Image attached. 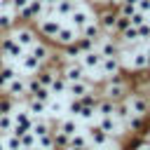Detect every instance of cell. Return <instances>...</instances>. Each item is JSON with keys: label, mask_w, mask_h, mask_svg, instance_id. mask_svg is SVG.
I'll use <instances>...</instances> for the list:
<instances>
[{"label": "cell", "mask_w": 150, "mask_h": 150, "mask_svg": "<svg viewBox=\"0 0 150 150\" xmlns=\"http://www.w3.org/2000/svg\"><path fill=\"white\" fill-rule=\"evenodd\" d=\"M0 150H5V143H2V138H0Z\"/></svg>", "instance_id": "91938a15"}, {"label": "cell", "mask_w": 150, "mask_h": 150, "mask_svg": "<svg viewBox=\"0 0 150 150\" xmlns=\"http://www.w3.org/2000/svg\"><path fill=\"white\" fill-rule=\"evenodd\" d=\"M96 115V108L94 105H82V110H80V115L77 117H84V120H91Z\"/></svg>", "instance_id": "681fc988"}, {"label": "cell", "mask_w": 150, "mask_h": 150, "mask_svg": "<svg viewBox=\"0 0 150 150\" xmlns=\"http://www.w3.org/2000/svg\"><path fill=\"white\" fill-rule=\"evenodd\" d=\"M75 40H77V30H75L73 26H61V28H59V33L54 35V42H56V45H61V47L73 45Z\"/></svg>", "instance_id": "9a60e30c"}, {"label": "cell", "mask_w": 150, "mask_h": 150, "mask_svg": "<svg viewBox=\"0 0 150 150\" xmlns=\"http://www.w3.org/2000/svg\"><path fill=\"white\" fill-rule=\"evenodd\" d=\"M89 91H94V82L87 80V77L75 80V82H68V89H66V94H70L73 98H80V96H84Z\"/></svg>", "instance_id": "8fae6325"}, {"label": "cell", "mask_w": 150, "mask_h": 150, "mask_svg": "<svg viewBox=\"0 0 150 150\" xmlns=\"http://www.w3.org/2000/svg\"><path fill=\"white\" fill-rule=\"evenodd\" d=\"M77 35H82V38H91V40H98V38H101V28H98L96 19H89V21L77 30Z\"/></svg>", "instance_id": "d6986e66"}, {"label": "cell", "mask_w": 150, "mask_h": 150, "mask_svg": "<svg viewBox=\"0 0 150 150\" xmlns=\"http://www.w3.org/2000/svg\"><path fill=\"white\" fill-rule=\"evenodd\" d=\"M54 75H56V70H52V68L42 66V68L35 73V80H38L42 87H49V84H52V80H54Z\"/></svg>", "instance_id": "83f0119b"}, {"label": "cell", "mask_w": 150, "mask_h": 150, "mask_svg": "<svg viewBox=\"0 0 150 150\" xmlns=\"http://www.w3.org/2000/svg\"><path fill=\"white\" fill-rule=\"evenodd\" d=\"M80 101H82V105H96V101H98V94H94V91H89V94H84V96H80Z\"/></svg>", "instance_id": "c3c4849f"}, {"label": "cell", "mask_w": 150, "mask_h": 150, "mask_svg": "<svg viewBox=\"0 0 150 150\" xmlns=\"http://www.w3.org/2000/svg\"><path fill=\"white\" fill-rule=\"evenodd\" d=\"M19 66H21V70H23L26 75H35V73L42 68V63H40L30 52H23V54L19 56Z\"/></svg>", "instance_id": "7c38bea8"}, {"label": "cell", "mask_w": 150, "mask_h": 150, "mask_svg": "<svg viewBox=\"0 0 150 150\" xmlns=\"http://www.w3.org/2000/svg\"><path fill=\"white\" fill-rule=\"evenodd\" d=\"M129 115H131V110H129V103H127V98H122V101H115V110H112V117H115L117 122H124Z\"/></svg>", "instance_id": "d4e9b609"}, {"label": "cell", "mask_w": 150, "mask_h": 150, "mask_svg": "<svg viewBox=\"0 0 150 150\" xmlns=\"http://www.w3.org/2000/svg\"><path fill=\"white\" fill-rule=\"evenodd\" d=\"M77 2H80V0H77Z\"/></svg>", "instance_id": "6125c7cd"}, {"label": "cell", "mask_w": 150, "mask_h": 150, "mask_svg": "<svg viewBox=\"0 0 150 150\" xmlns=\"http://www.w3.org/2000/svg\"><path fill=\"white\" fill-rule=\"evenodd\" d=\"M108 2H110V7H117L120 5V0H108Z\"/></svg>", "instance_id": "9f6ffc18"}, {"label": "cell", "mask_w": 150, "mask_h": 150, "mask_svg": "<svg viewBox=\"0 0 150 150\" xmlns=\"http://www.w3.org/2000/svg\"><path fill=\"white\" fill-rule=\"evenodd\" d=\"M35 21H38V30H35V33H40L42 38H49V40H54V35L59 33V28L63 26L61 19L54 16V14H52V16H40V19H35Z\"/></svg>", "instance_id": "7a4b0ae2"}, {"label": "cell", "mask_w": 150, "mask_h": 150, "mask_svg": "<svg viewBox=\"0 0 150 150\" xmlns=\"http://www.w3.org/2000/svg\"><path fill=\"white\" fill-rule=\"evenodd\" d=\"M120 35V42L122 45H136V42H141L138 40V33H136V26H127L122 33H117Z\"/></svg>", "instance_id": "4316f807"}, {"label": "cell", "mask_w": 150, "mask_h": 150, "mask_svg": "<svg viewBox=\"0 0 150 150\" xmlns=\"http://www.w3.org/2000/svg\"><path fill=\"white\" fill-rule=\"evenodd\" d=\"M40 150H56V148H40Z\"/></svg>", "instance_id": "94428289"}, {"label": "cell", "mask_w": 150, "mask_h": 150, "mask_svg": "<svg viewBox=\"0 0 150 150\" xmlns=\"http://www.w3.org/2000/svg\"><path fill=\"white\" fill-rule=\"evenodd\" d=\"M14 75H16V68H12V66H0V89H2Z\"/></svg>", "instance_id": "8d00e7d4"}, {"label": "cell", "mask_w": 150, "mask_h": 150, "mask_svg": "<svg viewBox=\"0 0 150 150\" xmlns=\"http://www.w3.org/2000/svg\"><path fill=\"white\" fill-rule=\"evenodd\" d=\"M2 91H5L9 98H14V101L26 98V80H23V77H19V75H14V77L2 87Z\"/></svg>", "instance_id": "ba28073f"}, {"label": "cell", "mask_w": 150, "mask_h": 150, "mask_svg": "<svg viewBox=\"0 0 150 150\" xmlns=\"http://www.w3.org/2000/svg\"><path fill=\"white\" fill-rule=\"evenodd\" d=\"M12 122H14V124H21V127H26V129L30 131L33 115H30L28 110H14V112H12Z\"/></svg>", "instance_id": "484cf974"}, {"label": "cell", "mask_w": 150, "mask_h": 150, "mask_svg": "<svg viewBox=\"0 0 150 150\" xmlns=\"http://www.w3.org/2000/svg\"><path fill=\"white\" fill-rule=\"evenodd\" d=\"M80 110H82V101L70 96V103H68V112H70L73 117H77V115H80Z\"/></svg>", "instance_id": "bcb514c9"}, {"label": "cell", "mask_w": 150, "mask_h": 150, "mask_svg": "<svg viewBox=\"0 0 150 150\" xmlns=\"http://www.w3.org/2000/svg\"><path fill=\"white\" fill-rule=\"evenodd\" d=\"M131 70H145V52H134L131 61H129Z\"/></svg>", "instance_id": "4dcf8cb0"}, {"label": "cell", "mask_w": 150, "mask_h": 150, "mask_svg": "<svg viewBox=\"0 0 150 150\" xmlns=\"http://www.w3.org/2000/svg\"><path fill=\"white\" fill-rule=\"evenodd\" d=\"M136 9L143 12V14H150V0H138L136 2Z\"/></svg>", "instance_id": "816d5d0a"}, {"label": "cell", "mask_w": 150, "mask_h": 150, "mask_svg": "<svg viewBox=\"0 0 150 150\" xmlns=\"http://www.w3.org/2000/svg\"><path fill=\"white\" fill-rule=\"evenodd\" d=\"M127 103H129L131 115L145 117V115L150 112V98H148L145 94H131V96H127Z\"/></svg>", "instance_id": "8992f818"}, {"label": "cell", "mask_w": 150, "mask_h": 150, "mask_svg": "<svg viewBox=\"0 0 150 150\" xmlns=\"http://www.w3.org/2000/svg\"><path fill=\"white\" fill-rule=\"evenodd\" d=\"M26 49L12 38V33H5L0 38V56H9V59H19Z\"/></svg>", "instance_id": "277c9868"}, {"label": "cell", "mask_w": 150, "mask_h": 150, "mask_svg": "<svg viewBox=\"0 0 150 150\" xmlns=\"http://www.w3.org/2000/svg\"><path fill=\"white\" fill-rule=\"evenodd\" d=\"M115 16H117V12L108 5L105 9H101L98 14H94V19H96V23H98V28H101V33H110V35H115L112 33V26H115Z\"/></svg>", "instance_id": "52a82bcc"}, {"label": "cell", "mask_w": 150, "mask_h": 150, "mask_svg": "<svg viewBox=\"0 0 150 150\" xmlns=\"http://www.w3.org/2000/svg\"><path fill=\"white\" fill-rule=\"evenodd\" d=\"M12 38L23 47V49H30V45L38 40V33H35V28H30V26H14L12 28Z\"/></svg>", "instance_id": "3957f363"}, {"label": "cell", "mask_w": 150, "mask_h": 150, "mask_svg": "<svg viewBox=\"0 0 150 150\" xmlns=\"http://www.w3.org/2000/svg\"><path fill=\"white\" fill-rule=\"evenodd\" d=\"M52 134H54V148H56V150H66V148H68V138H70V136L61 134L59 129H56V131H52Z\"/></svg>", "instance_id": "74e56055"}, {"label": "cell", "mask_w": 150, "mask_h": 150, "mask_svg": "<svg viewBox=\"0 0 150 150\" xmlns=\"http://www.w3.org/2000/svg\"><path fill=\"white\" fill-rule=\"evenodd\" d=\"M143 21H148V14H143V12H138V9L129 16V23H131V26H141Z\"/></svg>", "instance_id": "7dc6e473"}, {"label": "cell", "mask_w": 150, "mask_h": 150, "mask_svg": "<svg viewBox=\"0 0 150 150\" xmlns=\"http://www.w3.org/2000/svg\"><path fill=\"white\" fill-rule=\"evenodd\" d=\"M52 96H54V94L49 91V87H40V89H38L35 94H33V98H38V101H42V103H47V101H49Z\"/></svg>", "instance_id": "ee69618b"}, {"label": "cell", "mask_w": 150, "mask_h": 150, "mask_svg": "<svg viewBox=\"0 0 150 150\" xmlns=\"http://www.w3.org/2000/svg\"><path fill=\"white\" fill-rule=\"evenodd\" d=\"M87 138H89V143L91 145H96V148H105L108 143H110V136L98 127V124H94V127H89V131H87Z\"/></svg>", "instance_id": "5bb4252c"}, {"label": "cell", "mask_w": 150, "mask_h": 150, "mask_svg": "<svg viewBox=\"0 0 150 150\" xmlns=\"http://www.w3.org/2000/svg\"><path fill=\"white\" fill-rule=\"evenodd\" d=\"M26 98H28V101H26V110H28L33 117H42V115L47 112V103L33 98V96H26Z\"/></svg>", "instance_id": "44dd1931"}, {"label": "cell", "mask_w": 150, "mask_h": 150, "mask_svg": "<svg viewBox=\"0 0 150 150\" xmlns=\"http://www.w3.org/2000/svg\"><path fill=\"white\" fill-rule=\"evenodd\" d=\"M120 68H122L120 54H115V56H103V59H101V66H98V73H101L103 80H108L110 75H117Z\"/></svg>", "instance_id": "9c48e42d"}, {"label": "cell", "mask_w": 150, "mask_h": 150, "mask_svg": "<svg viewBox=\"0 0 150 150\" xmlns=\"http://www.w3.org/2000/svg\"><path fill=\"white\" fill-rule=\"evenodd\" d=\"M136 33H138V40H150V21H143L141 26H136Z\"/></svg>", "instance_id": "7bdbcfd3"}, {"label": "cell", "mask_w": 150, "mask_h": 150, "mask_svg": "<svg viewBox=\"0 0 150 150\" xmlns=\"http://www.w3.org/2000/svg\"><path fill=\"white\" fill-rule=\"evenodd\" d=\"M16 26V14L12 9H0V33H9Z\"/></svg>", "instance_id": "ac0fdd59"}, {"label": "cell", "mask_w": 150, "mask_h": 150, "mask_svg": "<svg viewBox=\"0 0 150 150\" xmlns=\"http://www.w3.org/2000/svg\"><path fill=\"white\" fill-rule=\"evenodd\" d=\"M68 19H70V26H73L75 30H80V28H82V26H84L89 19H94V14H91L87 7H82V5L77 2V5H75V9L68 14Z\"/></svg>", "instance_id": "30bf717a"}, {"label": "cell", "mask_w": 150, "mask_h": 150, "mask_svg": "<svg viewBox=\"0 0 150 150\" xmlns=\"http://www.w3.org/2000/svg\"><path fill=\"white\" fill-rule=\"evenodd\" d=\"M61 108H63V105H61L59 101H54V98H49V101H47V110H52V112H59Z\"/></svg>", "instance_id": "f5cc1de1"}, {"label": "cell", "mask_w": 150, "mask_h": 150, "mask_svg": "<svg viewBox=\"0 0 150 150\" xmlns=\"http://www.w3.org/2000/svg\"><path fill=\"white\" fill-rule=\"evenodd\" d=\"M98 96L110 98V101H122V98L129 96V84L120 77V73H117V75H110V77L105 80V84L101 87V94H98Z\"/></svg>", "instance_id": "6da1fadb"}, {"label": "cell", "mask_w": 150, "mask_h": 150, "mask_svg": "<svg viewBox=\"0 0 150 150\" xmlns=\"http://www.w3.org/2000/svg\"><path fill=\"white\" fill-rule=\"evenodd\" d=\"M12 127H14V122H12V115L2 112V115H0V138H2V136H7V134L12 131Z\"/></svg>", "instance_id": "d590c367"}, {"label": "cell", "mask_w": 150, "mask_h": 150, "mask_svg": "<svg viewBox=\"0 0 150 150\" xmlns=\"http://www.w3.org/2000/svg\"><path fill=\"white\" fill-rule=\"evenodd\" d=\"M84 150H101V148H96V145H91V143H89V145H84Z\"/></svg>", "instance_id": "11a10c76"}, {"label": "cell", "mask_w": 150, "mask_h": 150, "mask_svg": "<svg viewBox=\"0 0 150 150\" xmlns=\"http://www.w3.org/2000/svg\"><path fill=\"white\" fill-rule=\"evenodd\" d=\"M0 112H7V115L14 112V98H9L7 94L0 96Z\"/></svg>", "instance_id": "60d3db41"}, {"label": "cell", "mask_w": 150, "mask_h": 150, "mask_svg": "<svg viewBox=\"0 0 150 150\" xmlns=\"http://www.w3.org/2000/svg\"><path fill=\"white\" fill-rule=\"evenodd\" d=\"M2 143H5V150H23V148H21V141H19V136H14V134H7V136H2Z\"/></svg>", "instance_id": "e575fe53"}, {"label": "cell", "mask_w": 150, "mask_h": 150, "mask_svg": "<svg viewBox=\"0 0 150 150\" xmlns=\"http://www.w3.org/2000/svg\"><path fill=\"white\" fill-rule=\"evenodd\" d=\"M115 12H117V9H115ZM127 26H131V23H129V16H122V14H117V16H115V26H112V33L117 35V33H122Z\"/></svg>", "instance_id": "f35d334b"}, {"label": "cell", "mask_w": 150, "mask_h": 150, "mask_svg": "<svg viewBox=\"0 0 150 150\" xmlns=\"http://www.w3.org/2000/svg\"><path fill=\"white\" fill-rule=\"evenodd\" d=\"M49 131H54L52 129V124L45 120V117H33V124H30V134L38 138V136H45V134H49Z\"/></svg>", "instance_id": "ffe728a7"}, {"label": "cell", "mask_w": 150, "mask_h": 150, "mask_svg": "<svg viewBox=\"0 0 150 150\" xmlns=\"http://www.w3.org/2000/svg\"><path fill=\"white\" fill-rule=\"evenodd\" d=\"M96 112L101 115V117H108V115H112V110H115V101H110V98H103V96H98V101H96Z\"/></svg>", "instance_id": "cb8c5ba5"}, {"label": "cell", "mask_w": 150, "mask_h": 150, "mask_svg": "<svg viewBox=\"0 0 150 150\" xmlns=\"http://www.w3.org/2000/svg\"><path fill=\"white\" fill-rule=\"evenodd\" d=\"M84 73H87V70L80 66V61H68V63L63 66V70H61V75H63L68 82H75V80H82V77H87Z\"/></svg>", "instance_id": "4fadbf2b"}, {"label": "cell", "mask_w": 150, "mask_h": 150, "mask_svg": "<svg viewBox=\"0 0 150 150\" xmlns=\"http://www.w3.org/2000/svg\"><path fill=\"white\" fill-rule=\"evenodd\" d=\"M75 5H77V0H59L56 5H54V16H66L68 19V14L75 9Z\"/></svg>", "instance_id": "7402d4cb"}, {"label": "cell", "mask_w": 150, "mask_h": 150, "mask_svg": "<svg viewBox=\"0 0 150 150\" xmlns=\"http://www.w3.org/2000/svg\"><path fill=\"white\" fill-rule=\"evenodd\" d=\"M145 141H150V129H148V131H145Z\"/></svg>", "instance_id": "6f0895ef"}, {"label": "cell", "mask_w": 150, "mask_h": 150, "mask_svg": "<svg viewBox=\"0 0 150 150\" xmlns=\"http://www.w3.org/2000/svg\"><path fill=\"white\" fill-rule=\"evenodd\" d=\"M59 131H61V134H66V136H73L75 131H80V129H77L75 117H66V120H61V122H59Z\"/></svg>", "instance_id": "f546056e"}, {"label": "cell", "mask_w": 150, "mask_h": 150, "mask_svg": "<svg viewBox=\"0 0 150 150\" xmlns=\"http://www.w3.org/2000/svg\"><path fill=\"white\" fill-rule=\"evenodd\" d=\"M96 52L101 56H115V54H120V42L110 33H101V38L96 40Z\"/></svg>", "instance_id": "5b68a950"}, {"label": "cell", "mask_w": 150, "mask_h": 150, "mask_svg": "<svg viewBox=\"0 0 150 150\" xmlns=\"http://www.w3.org/2000/svg\"><path fill=\"white\" fill-rule=\"evenodd\" d=\"M19 141H21V148H23V150H26V148H33V145H38V138H35L30 131L21 134V136H19Z\"/></svg>", "instance_id": "b9f144b4"}, {"label": "cell", "mask_w": 150, "mask_h": 150, "mask_svg": "<svg viewBox=\"0 0 150 150\" xmlns=\"http://www.w3.org/2000/svg\"><path fill=\"white\" fill-rule=\"evenodd\" d=\"M68 145H73V148H84V145H89V138H87V134L75 131V134L68 138Z\"/></svg>", "instance_id": "836d02e7"}, {"label": "cell", "mask_w": 150, "mask_h": 150, "mask_svg": "<svg viewBox=\"0 0 150 150\" xmlns=\"http://www.w3.org/2000/svg\"><path fill=\"white\" fill-rule=\"evenodd\" d=\"M26 150H40V148H38V145H33V148H26Z\"/></svg>", "instance_id": "680465c9"}, {"label": "cell", "mask_w": 150, "mask_h": 150, "mask_svg": "<svg viewBox=\"0 0 150 150\" xmlns=\"http://www.w3.org/2000/svg\"><path fill=\"white\" fill-rule=\"evenodd\" d=\"M124 124H127V129H129V131L138 134V131L143 129V117H141V115H129V117L124 120Z\"/></svg>", "instance_id": "d6a6232c"}, {"label": "cell", "mask_w": 150, "mask_h": 150, "mask_svg": "<svg viewBox=\"0 0 150 150\" xmlns=\"http://www.w3.org/2000/svg\"><path fill=\"white\" fill-rule=\"evenodd\" d=\"M30 54H33V56L45 66V63L52 59V47H49L47 42H38V40H35V42L30 45Z\"/></svg>", "instance_id": "e0dca14e"}, {"label": "cell", "mask_w": 150, "mask_h": 150, "mask_svg": "<svg viewBox=\"0 0 150 150\" xmlns=\"http://www.w3.org/2000/svg\"><path fill=\"white\" fill-rule=\"evenodd\" d=\"M98 127H101V129H103L108 136H117V134H120V122H117L112 115H108V117H101Z\"/></svg>", "instance_id": "603a6c76"}, {"label": "cell", "mask_w": 150, "mask_h": 150, "mask_svg": "<svg viewBox=\"0 0 150 150\" xmlns=\"http://www.w3.org/2000/svg\"><path fill=\"white\" fill-rule=\"evenodd\" d=\"M101 54L96 52V49H91V52H84V54H80V66L84 68V70H98V66H101Z\"/></svg>", "instance_id": "2e32d148"}, {"label": "cell", "mask_w": 150, "mask_h": 150, "mask_svg": "<svg viewBox=\"0 0 150 150\" xmlns=\"http://www.w3.org/2000/svg\"><path fill=\"white\" fill-rule=\"evenodd\" d=\"M138 150H150V141H145V143H143V145H141Z\"/></svg>", "instance_id": "db71d44e"}, {"label": "cell", "mask_w": 150, "mask_h": 150, "mask_svg": "<svg viewBox=\"0 0 150 150\" xmlns=\"http://www.w3.org/2000/svg\"><path fill=\"white\" fill-rule=\"evenodd\" d=\"M38 148H54V134H45V136H38Z\"/></svg>", "instance_id": "f6af8a7d"}, {"label": "cell", "mask_w": 150, "mask_h": 150, "mask_svg": "<svg viewBox=\"0 0 150 150\" xmlns=\"http://www.w3.org/2000/svg\"><path fill=\"white\" fill-rule=\"evenodd\" d=\"M61 56H66V59H70V61L80 59V49H77V45H75V42H73V45H66L63 52H61Z\"/></svg>", "instance_id": "ab89813d"}, {"label": "cell", "mask_w": 150, "mask_h": 150, "mask_svg": "<svg viewBox=\"0 0 150 150\" xmlns=\"http://www.w3.org/2000/svg\"><path fill=\"white\" fill-rule=\"evenodd\" d=\"M75 45H77L80 54H84V52H91V49H96V40H91V38H82V35H77Z\"/></svg>", "instance_id": "1f68e13d"}, {"label": "cell", "mask_w": 150, "mask_h": 150, "mask_svg": "<svg viewBox=\"0 0 150 150\" xmlns=\"http://www.w3.org/2000/svg\"><path fill=\"white\" fill-rule=\"evenodd\" d=\"M66 89H68V80L61 73H56L54 80H52V84H49V91L52 94H66Z\"/></svg>", "instance_id": "f1b7e54d"}, {"label": "cell", "mask_w": 150, "mask_h": 150, "mask_svg": "<svg viewBox=\"0 0 150 150\" xmlns=\"http://www.w3.org/2000/svg\"><path fill=\"white\" fill-rule=\"evenodd\" d=\"M26 5H28V0H9V9H12L14 14H16V12H21Z\"/></svg>", "instance_id": "f907efd6"}]
</instances>
